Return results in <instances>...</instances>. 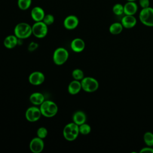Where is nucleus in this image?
I'll return each mask as SVG.
<instances>
[{
    "label": "nucleus",
    "instance_id": "obj_1",
    "mask_svg": "<svg viewBox=\"0 0 153 153\" xmlns=\"http://www.w3.org/2000/svg\"><path fill=\"white\" fill-rule=\"evenodd\" d=\"M14 35L20 39L29 38L32 34V26L25 22L18 23L14 27Z\"/></svg>",
    "mask_w": 153,
    "mask_h": 153
},
{
    "label": "nucleus",
    "instance_id": "obj_2",
    "mask_svg": "<svg viewBox=\"0 0 153 153\" xmlns=\"http://www.w3.org/2000/svg\"><path fill=\"white\" fill-rule=\"evenodd\" d=\"M39 109L42 115L48 118L54 117L58 111L57 105L51 100H44L40 105Z\"/></svg>",
    "mask_w": 153,
    "mask_h": 153
},
{
    "label": "nucleus",
    "instance_id": "obj_3",
    "mask_svg": "<svg viewBox=\"0 0 153 153\" xmlns=\"http://www.w3.org/2000/svg\"><path fill=\"white\" fill-rule=\"evenodd\" d=\"M79 133V126L74 122L66 124L63 130V136L68 141H72L76 139Z\"/></svg>",
    "mask_w": 153,
    "mask_h": 153
},
{
    "label": "nucleus",
    "instance_id": "obj_4",
    "mask_svg": "<svg viewBox=\"0 0 153 153\" xmlns=\"http://www.w3.org/2000/svg\"><path fill=\"white\" fill-rule=\"evenodd\" d=\"M139 19L143 25L153 27V8L148 7L142 8L139 14Z\"/></svg>",
    "mask_w": 153,
    "mask_h": 153
},
{
    "label": "nucleus",
    "instance_id": "obj_5",
    "mask_svg": "<svg viewBox=\"0 0 153 153\" xmlns=\"http://www.w3.org/2000/svg\"><path fill=\"white\" fill-rule=\"evenodd\" d=\"M82 89L85 92L92 93L96 91L99 88V82L94 78L90 76L84 77L81 81Z\"/></svg>",
    "mask_w": 153,
    "mask_h": 153
},
{
    "label": "nucleus",
    "instance_id": "obj_6",
    "mask_svg": "<svg viewBox=\"0 0 153 153\" xmlns=\"http://www.w3.org/2000/svg\"><path fill=\"white\" fill-rule=\"evenodd\" d=\"M69 53L66 49L63 47H59L55 50L53 53V62L57 65H62L64 64L68 60Z\"/></svg>",
    "mask_w": 153,
    "mask_h": 153
},
{
    "label": "nucleus",
    "instance_id": "obj_7",
    "mask_svg": "<svg viewBox=\"0 0 153 153\" xmlns=\"http://www.w3.org/2000/svg\"><path fill=\"white\" fill-rule=\"evenodd\" d=\"M48 26L42 21L35 22L32 26V34L38 38L45 37L48 32Z\"/></svg>",
    "mask_w": 153,
    "mask_h": 153
},
{
    "label": "nucleus",
    "instance_id": "obj_8",
    "mask_svg": "<svg viewBox=\"0 0 153 153\" xmlns=\"http://www.w3.org/2000/svg\"><path fill=\"white\" fill-rule=\"evenodd\" d=\"M41 115L40 109L36 106H31L29 108L25 113L26 120L30 122L38 121L41 118Z\"/></svg>",
    "mask_w": 153,
    "mask_h": 153
},
{
    "label": "nucleus",
    "instance_id": "obj_9",
    "mask_svg": "<svg viewBox=\"0 0 153 153\" xmlns=\"http://www.w3.org/2000/svg\"><path fill=\"white\" fill-rule=\"evenodd\" d=\"M44 147L42 139L38 137L33 138L29 143L30 150L33 153H39L42 152Z\"/></svg>",
    "mask_w": 153,
    "mask_h": 153
},
{
    "label": "nucleus",
    "instance_id": "obj_10",
    "mask_svg": "<svg viewBox=\"0 0 153 153\" xmlns=\"http://www.w3.org/2000/svg\"><path fill=\"white\" fill-rule=\"evenodd\" d=\"M79 24V19L75 15L68 16L63 21L64 27L68 30L75 29Z\"/></svg>",
    "mask_w": 153,
    "mask_h": 153
},
{
    "label": "nucleus",
    "instance_id": "obj_11",
    "mask_svg": "<svg viewBox=\"0 0 153 153\" xmlns=\"http://www.w3.org/2000/svg\"><path fill=\"white\" fill-rule=\"evenodd\" d=\"M45 76L43 73L39 71H35L29 76V82L34 85H38L44 82Z\"/></svg>",
    "mask_w": 153,
    "mask_h": 153
},
{
    "label": "nucleus",
    "instance_id": "obj_12",
    "mask_svg": "<svg viewBox=\"0 0 153 153\" xmlns=\"http://www.w3.org/2000/svg\"><path fill=\"white\" fill-rule=\"evenodd\" d=\"M121 23L126 29H131L134 27L137 23L136 18L133 15H125L122 17Z\"/></svg>",
    "mask_w": 153,
    "mask_h": 153
},
{
    "label": "nucleus",
    "instance_id": "obj_13",
    "mask_svg": "<svg viewBox=\"0 0 153 153\" xmlns=\"http://www.w3.org/2000/svg\"><path fill=\"white\" fill-rule=\"evenodd\" d=\"M123 6L125 15L134 16L138 11V5L135 1H127Z\"/></svg>",
    "mask_w": 153,
    "mask_h": 153
},
{
    "label": "nucleus",
    "instance_id": "obj_14",
    "mask_svg": "<svg viewBox=\"0 0 153 153\" xmlns=\"http://www.w3.org/2000/svg\"><path fill=\"white\" fill-rule=\"evenodd\" d=\"M45 15L44 10L42 7L39 6L34 7L30 12L31 17L35 22L42 21Z\"/></svg>",
    "mask_w": 153,
    "mask_h": 153
},
{
    "label": "nucleus",
    "instance_id": "obj_15",
    "mask_svg": "<svg viewBox=\"0 0 153 153\" xmlns=\"http://www.w3.org/2000/svg\"><path fill=\"white\" fill-rule=\"evenodd\" d=\"M71 48L76 53L81 52L85 48V42L81 38H75L71 43Z\"/></svg>",
    "mask_w": 153,
    "mask_h": 153
},
{
    "label": "nucleus",
    "instance_id": "obj_16",
    "mask_svg": "<svg viewBox=\"0 0 153 153\" xmlns=\"http://www.w3.org/2000/svg\"><path fill=\"white\" fill-rule=\"evenodd\" d=\"M18 39L19 38L15 35H8L4 39V45L6 48L8 49L13 48L17 45Z\"/></svg>",
    "mask_w": 153,
    "mask_h": 153
},
{
    "label": "nucleus",
    "instance_id": "obj_17",
    "mask_svg": "<svg viewBox=\"0 0 153 153\" xmlns=\"http://www.w3.org/2000/svg\"><path fill=\"white\" fill-rule=\"evenodd\" d=\"M82 88L81 83L78 80H73L72 81L68 87V92L71 94H76L78 93L81 89Z\"/></svg>",
    "mask_w": 153,
    "mask_h": 153
},
{
    "label": "nucleus",
    "instance_id": "obj_18",
    "mask_svg": "<svg viewBox=\"0 0 153 153\" xmlns=\"http://www.w3.org/2000/svg\"><path fill=\"white\" fill-rule=\"evenodd\" d=\"M29 100L34 105H40L45 100V97L42 93L35 92L30 96Z\"/></svg>",
    "mask_w": 153,
    "mask_h": 153
},
{
    "label": "nucleus",
    "instance_id": "obj_19",
    "mask_svg": "<svg viewBox=\"0 0 153 153\" xmlns=\"http://www.w3.org/2000/svg\"><path fill=\"white\" fill-rule=\"evenodd\" d=\"M86 118H86L85 114L81 111H78L75 112L73 115V117H72L73 122L78 126L83 123H85L86 121Z\"/></svg>",
    "mask_w": 153,
    "mask_h": 153
},
{
    "label": "nucleus",
    "instance_id": "obj_20",
    "mask_svg": "<svg viewBox=\"0 0 153 153\" xmlns=\"http://www.w3.org/2000/svg\"><path fill=\"white\" fill-rule=\"evenodd\" d=\"M123 28L124 27L121 22H114L110 25L109 31L112 35H118L121 33Z\"/></svg>",
    "mask_w": 153,
    "mask_h": 153
},
{
    "label": "nucleus",
    "instance_id": "obj_21",
    "mask_svg": "<svg viewBox=\"0 0 153 153\" xmlns=\"http://www.w3.org/2000/svg\"><path fill=\"white\" fill-rule=\"evenodd\" d=\"M32 0H17V5L22 10H26L30 8Z\"/></svg>",
    "mask_w": 153,
    "mask_h": 153
},
{
    "label": "nucleus",
    "instance_id": "obj_22",
    "mask_svg": "<svg viewBox=\"0 0 153 153\" xmlns=\"http://www.w3.org/2000/svg\"><path fill=\"white\" fill-rule=\"evenodd\" d=\"M112 12L116 16H121L124 14V6L121 4H115L112 7Z\"/></svg>",
    "mask_w": 153,
    "mask_h": 153
},
{
    "label": "nucleus",
    "instance_id": "obj_23",
    "mask_svg": "<svg viewBox=\"0 0 153 153\" xmlns=\"http://www.w3.org/2000/svg\"><path fill=\"white\" fill-rule=\"evenodd\" d=\"M143 140L148 146H153V133L150 131L146 132L143 135Z\"/></svg>",
    "mask_w": 153,
    "mask_h": 153
},
{
    "label": "nucleus",
    "instance_id": "obj_24",
    "mask_svg": "<svg viewBox=\"0 0 153 153\" xmlns=\"http://www.w3.org/2000/svg\"><path fill=\"white\" fill-rule=\"evenodd\" d=\"M72 76L75 80H82L84 77L83 71L80 69H75L72 71Z\"/></svg>",
    "mask_w": 153,
    "mask_h": 153
},
{
    "label": "nucleus",
    "instance_id": "obj_25",
    "mask_svg": "<svg viewBox=\"0 0 153 153\" xmlns=\"http://www.w3.org/2000/svg\"><path fill=\"white\" fill-rule=\"evenodd\" d=\"M79 133L83 135H87L91 131V127L88 124L83 123L79 126Z\"/></svg>",
    "mask_w": 153,
    "mask_h": 153
},
{
    "label": "nucleus",
    "instance_id": "obj_26",
    "mask_svg": "<svg viewBox=\"0 0 153 153\" xmlns=\"http://www.w3.org/2000/svg\"><path fill=\"white\" fill-rule=\"evenodd\" d=\"M42 22L47 26L52 25L54 22V17L51 14H47L45 15Z\"/></svg>",
    "mask_w": 153,
    "mask_h": 153
},
{
    "label": "nucleus",
    "instance_id": "obj_27",
    "mask_svg": "<svg viewBox=\"0 0 153 153\" xmlns=\"http://www.w3.org/2000/svg\"><path fill=\"white\" fill-rule=\"evenodd\" d=\"M37 136L38 137L41 139H44L46 137L48 134V131L46 128L44 127H39L37 130Z\"/></svg>",
    "mask_w": 153,
    "mask_h": 153
},
{
    "label": "nucleus",
    "instance_id": "obj_28",
    "mask_svg": "<svg viewBox=\"0 0 153 153\" xmlns=\"http://www.w3.org/2000/svg\"><path fill=\"white\" fill-rule=\"evenodd\" d=\"M139 5L141 8H145L149 7L150 1L149 0H138Z\"/></svg>",
    "mask_w": 153,
    "mask_h": 153
},
{
    "label": "nucleus",
    "instance_id": "obj_29",
    "mask_svg": "<svg viewBox=\"0 0 153 153\" xmlns=\"http://www.w3.org/2000/svg\"><path fill=\"white\" fill-rule=\"evenodd\" d=\"M38 47V44L35 42H31L28 45V50L29 51H33Z\"/></svg>",
    "mask_w": 153,
    "mask_h": 153
},
{
    "label": "nucleus",
    "instance_id": "obj_30",
    "mask_svg": "<svg viewBox=\"0 0 153 153\" xmlns=\"http://www.w3.org/2000/svg\"><path fill=\"white\" fill-rule=\"evenodd\" d=\"M140 153H153V148L152 146H147L142 148L140 151Z\"/></svg>",
    "mask_w": 153,
    "mask_h": 153
},
{
    "label": "nucleus",
    "instance_id": "obj_31",
    "mask_svg": "<svg viewBox=\"0 0 153 153\" xmlns=\"http://www.w3.org/2000/svg\"><path fill=\"white\" fill-rule=\"evenodd\" d=\"M127 1H136V0H126Z\"/></svg>",
    "mask_w": 153,
    "mask_h": 153
}]
</instances>
